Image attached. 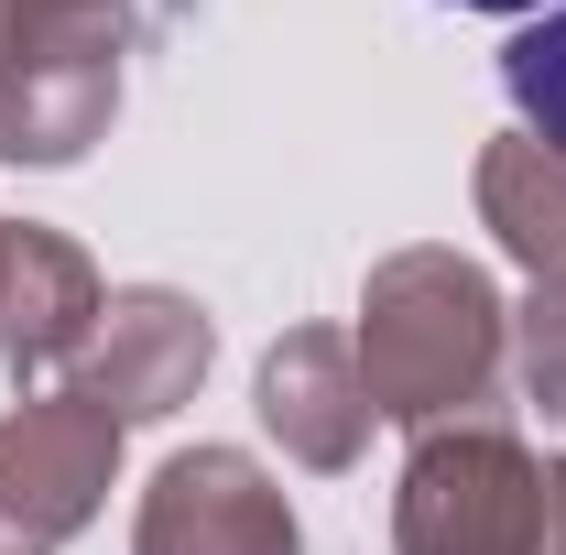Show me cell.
<instances>
[{"label":"cell","mask_w":566,"mask_h":555,"mask_svg":"<svg viewBox=\"0 0 566 555\" xmlns=\"http://www.w3.org/2000/svg\"><path fill=\"white\" fill-rule=\"evenodd\" d=\"M501 87H512V109H523V121L566 153V0L501 44Z\"/></svg>","instance_id":"obj_1"},{"label":"cell","mask_w":566,"mask_h":555,"mask_svg":"<svg viewBox=\"0 0 566 555\" xmlns=\"http://www.w3.org/2000/svg\"><path fill=\"white\" fill-rule=\"evenodd\" d=\"M458 11H545V0H458Z\"/></svg>","instance_id":"obj_2"}]
</instances>
